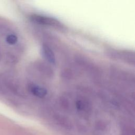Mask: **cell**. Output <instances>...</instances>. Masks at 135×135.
<instances>
[{
  "label": "cell",
  "mask_w": 135,
  "mask_h": 135,
  "mask_svg": "<svg viewBox=\"0 0 135 135\" xmlns=\"http://www.w3.org/2000/svg\"><path fill=\"white\" fill-rule=\"evenodd\" d=\"M36 68L40 73L47 77L51 78L53 75V71L47 64L38 62L36 64Z\"/></svg>",
  "instance_id": "cell-5"
},
{
  "label": "cell",
  "mask_w": 135,
  "mask_h": 135,
  "mask_svg": "<svg viewBox=\"0 0 135 135\" xmlns=\"http://www.w3.org/2000/svg\"><path fill=\"white\" fill-rule=\"evenodd\" d=\"M75 107L79 111H86L90 108L89 102L83 98L78 99L75 102Z\"/></svg>",
  "instance_id": "cell-6"
},
{
  "label": "cell",
  "mask_w": 135,
  "mask_h": 135,
  "mask_svg": "<svg viewBox=\"0 0 135 135\" xmlns=\"http://www.w3.org/2000/svg\"><path fill=\"white\" fill-rule=\"evenodd\" d=\"M1 58V51H0V59Z\"/></svg>",
  "instance_id": "cell-8"
},
{
  "label": "cell",
  "mask_w": 135,
  "mask_h": 135,
  "mask_svg": "<svg viewBox=\"0 0 135 135\" xmlns=\"http://www.w3.org/2000/svg\"><path fill=\"white\" fill-rule=\"evenodd\" d=\"M41 52L44 57L47 61L52 65L56 63V59L55 54L51 48L47 44H43L41 46Z\"/></svg>",
  "instance_id": "cell-3"
},
{
  "label": "cell",
  "mask_w": 135,
  "mask_h": 135,
  "mask_svg": "<svg viewBox=\"0 0 135 135\" xmlns=\"http://www.w3.org/2000/svg\"><path fill=\"white\" fill-rule=\"evenodd\" d=\"M28 89L33 95L40 98L45 97L47 93V90L45 88L34 83L29 84Z\"/></svg>",
  "instance_id": "cell-4"
},
{
  "label": "cell",
  "mask_w": 135,
  "mask_h": 135,
  "mask_svg": "<svg viewBox=\"0 0 135 135\" xmlns=\"http://www.w3.org/2000/svg\"><path fill=\"white\" fill-rule=\"evenodd\" d=\"M5 40L8 44L14 45L18 41V37L15 34H9L6 36Z\"/></svg>",
  "instance_id": "cell-7"
},
{
  "label": "cell",
  "mask_w": 135,
  "mask_h": 135,
  "mask_svg": "<svg viewBox=\"0 0 135 135\" xmlns=\"http://www.w3.org/2000/svg\"><path fill=\"white\" fill-rule=\"evenodd\" d=\"M111 57L130 64H134V52L127 50H110L108 54Z\"/></svg>",
  "instance_id": "cell-2"
},
{
  "label": "cell",
  "mask_w": 135,
  "mask_h": 135,
  "mask_svg": "<svg viewBox=\"0 0 135 135\" xmlns=\"http://www.w3.org/2000/svg\"><path fill=\"white\" fill-rule=\"evenodd\" d=\"M31 20L34 23L54 27H60L62 26L61 23L56 18L43 15L33 14L31 16Z\"/></svg>",
  "instance_id": "cell-1"
}]
</instances>
